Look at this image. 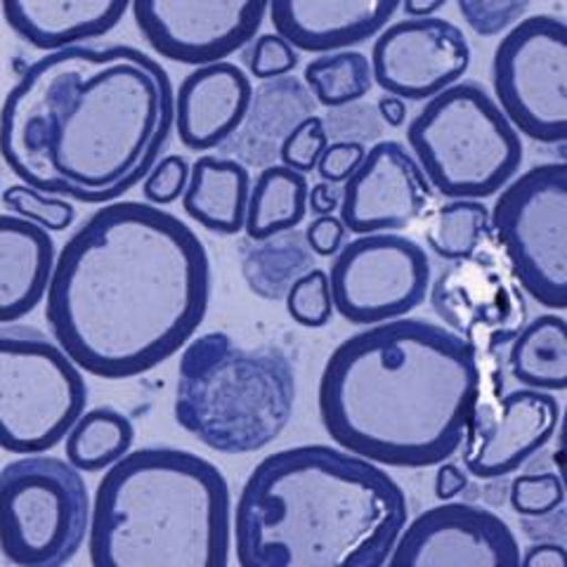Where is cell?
<instances>
[{
  "label": "cell",
  "mask_w": 567,
  "mask_h": 567,
  "mask_svg": "<svg viewBox=\"0 0 567 567\" xmlns=\"http://www.w3.org/2000/svg\"><path fill=\"white\" fill-rule=\"evenodd\" d=\"M210 258L194 229L147 202H110L55 256L52 339L85 374L126 381L162 367L204 324Z\"/></svg>",
  "instance_id": "cell-1"
},
{
  "label": "cell",
  "mask_w": 567,
  "mask_h": 567,
  "mask_svg": "<svg viewBox=\"0 0 567 567\" xmlns=\"http://www.w3.org/2000/svg\"><path fill=\"white\" fill-rule=\"evenodd\" d=\"M173 83L133 45H71L31 62L0 104L17 181L102 206L137 187L173 133Z\"/></svg>",
  "instance_id": "cell-2"
},
{
  "label": "cell",
  "mask_w": 567,
  "mask_h": 567,
  "mask_svg": "<svg viewBox=\"0 0 567 567\" xmlns=\"http://www.w3.org/2000/svg\"><path fill=\"white\" fill-rule=\"evenodd\" d=\"M499 362L445 324L390 319L352 333L324 364L319 419L341 450L390 468H431L454 456Z\"/></svg>",
  "instance_id": "cell-3"
},
{
  "label": "cell",
  "mask_w": 567,
  "mask_h": 567,
  "mask_svg": "<svg viewBox=\"0 0 567 567\" xmlns=\"http://www.w3.org/2000/svg\"><path fill=\"white\" fill-rule=\"evenodd\" d=\"M406 496L379 464L341 447L265 456L235 508L241 567H383L406 525Z\"/></svg>",
  "instance_id": "cell-4"
},
{
  "label": "cell",
  "mask_w": 567,
  "mask_h": 567,
  "mask_svg": "<svg viewBox=\"0 0 567 567\" xmlns=\"http://www.w3.org/2000/svg\"><path fill=\"white\" fill-rule=\"evenodd\" d=\"M229 548V485L208 458L140 447L102 475L87 525L95 567H225Z\"/></svg>",
  "instance_id": "cell-5"
},
{
  "label": "cell",
  "mask_w": 567,
  "mask_h": 567,
  "mask_svg": "<svg viewBox=\"0 0 567 567\" xmlns=\"http://www.w3.org/2000/svg\"><path fill=\"white\" fill-rule=\"evenodd\" d=\"M296 371L275 346L244 348L210 331L192 339L175 385V421L220 454H251L275 442L293 416Z\"/></svg>",
  "instance_id": "cell-6"
},
{
  "label": "cell",
  "mask_w": 567,
  "mask_h": 567,
  "mask_svg": "<svg viewBox=\"0 0 567 567\" xmlns=\"http://www.w3.org/2000/svg\"><path fill=\"white\" fill-rule=\"evenodd\" d=\"M425 181L445 199H489L518 175L523 140L477 81H456L406 128Z\"/></svg>",
  "instance_id": "cell-7"
},
{
  "label": "cell",
  "mask_w": 567,
  "mask_h": 567,
  "mask_svg": "<svg viewBox=\"0 0 567 567\" xmlns=\"http://www.w3.org/2000/svg\"><path fill=\"white\" fill-rule=\"evenodd\" d=\"M87 385L55 339L0 327V450L48 454L85 412Z\"/></svg>",
  "instance_id": "cell-8"
},
{
  "label": "cell",
  "mask_w": 567,
  "mask_h": 567,
  "mask_svg": "<svg viewBox=\"0 0 567 567\" xmlns=\"http://www.w3.org/2000/svg\"><path fill=\"white\" fill-rule=\"evenodd\" d=\"M91 492L79 468L24 454L0 468V556L17 567H62L87 539Z\"/></svg>",
  "instance_id": "cell-9"
},
{
  "label": "cell",
  "mask_w": 567,
  "mask_h": 567,
  "mask_svg": "<svg viewBox=\"0 0 567 567\" xmlns=\"http://www.w3.org/2000/svg\"><path fill=\"white\" fill-rule=\"evenodd\" d=\"M489 235L525 296L567 308V164L548 162L513 177L489 210Z\"/></svg>",
  "instance_id": "cell-10"
},
{
  "label": "cell",
  "mask_w": 567,
  "mask_h": 567,
  "mask_svg": "<svg viewBox=\"0 0 567 567\" xmlns=\"http://www.w3.org/2000/svg\"><path fill=\"white\" fill-rule=\"evenodd\" d=\"M494 102L513 128L542 145L567 142V27L532 14L513 24L492 58Z\"/></svg>",
  "instance_id": "cell-11"
},
{
  "label": "cell",
  "mask_w": 567,
  "mask_h": 567,
  "mask_svg": "<svg viewBox=\"0 0 567 567\" xmlns=\"http://www.w3.org/2000/svg\"><path fill=\"white\" fill-rule=\"evenodd\" d=\"M431 281L425 248L400 233L358 235L341 246L329 270L333 310L358 327L410 315L429 296Z\"/></svg>",
  "instance_id": "cell-12"
},
{
  "label": "cell",
  "mask_w": 567,
  "mask_h": 567,
  "mask_svg": "<svg viewBox=\"0 0 567 567\" xmlns=\"http://www.w3.org/2000/svg\"><path fill=\"white\" fill-rule=\"evenodd\" d=\"M429 293L435 315L477 352L481 362L499 360V350L529 322L518 281L483 248L447 265L431 281Z\"/></svg>",
  "instance_id": "cell-13"
},
{
  "label": "cell",
  "mask_w": 567,
  "mask_h": 567,
  "mask_svg": "<svg viewBox=\"0 0 567 567\" xmlns=\"http://www.w3.org/2000/svg\"><path fill=\"white\" fill-rule=\"evenodd\" d=\"M270 0H131L137 31L158 58L202 66L251 43Z\"/></svg>",
  "instance_id": "cell-14"
},
{
  "label": "cell",
  "mask_w": 567,
  "mask_h": 567,
  "mask_svg": "<svg viewBox=\"0 0 567 567\" xmlns=\"http://www.w3.org/2000/svg\"><path fill=\"white\" fill-rule=\"evenodd\" d=\"M390 567H520V544L494 511L445 502L404 525Z\"/></svg>",
  "instance_id": "cell-15"
},
{
  "label": "cell",
  "mask_w": 567,
  "mask_h": 567,
  "mask_svg": "<svg viewBox=\"0 0 567 567\" xmlns=\"http://www.w3.org/2000/svg\"><path fill=\"white\" fill-rule=\"evenodd\" d=\"M369 62L385 95L425 102L466 74L471 45L466 33L447 20L410 17L379 33Z\"/></svg>",
  "instance_id": "cell-16"
},
{
  "label": "cell",
  "mask_w": 567,
  "mask_h": 567,
  "mask_svg": "<svg viewBox=\"0 0 567 567\" xmlns=\"http://www.w3.org/2000/svg\"><path fill=\"white\" fill-rule=\"evenodd\" d=\"M496 393L477 400L461 442L464 468L481 481H499L520 471L554 440L560 425V402L554 393L532 388Z\"/></svg>",
  "instance_id": "cell-17"
},
{
  "label": "cell",
  "mask_w": 567,
  "mask_h": 567,
  "mask_svg": "<svg viewBox=\"0 0 567 567\" xmlns=\"http://www.w3.org/2000/svg\"><path fill=\"white\" fill-rule=\"evenodd\" d=\"M341 189V220L352 235L404 233L416 225L433 202L412 152L395 140L371 145Z\"/></svg>",
  "instance_id": "cell-18"
},
{
  "label": "cell",
  "mask_w": 567,
  "mask_h": 567,
  "mask_svg": "<svg viewBox=\"0 0 567 567\" xmlns=\"http://www.w3.org/2000/svg\"><path fill=\"white\" fill-rule=\"evenodd\" d=\"M251 97V81L239 64H202L173 95V131L189 152L218 150L239 131Z\"/></svg>",
  "instance_id": "cell-19"
},
{
  "label": "cell",
  "mask_w": 567,
  "mask_h": 567,
  "mask_svg": "<svg viewBox=\"0 0 567 567\" xmlns=\"http://www.w3.org/2000/svg\"><path fill=\"white\" fill-rule=\"evenodd\" d=\"M400 6L402 0H270L268 12L281 39L322 55L374 39Z\"/></svg>",
  "instance_id": "cell-20"
},
{
  "label": "cell",
  "mask_w": 567,
  "mask_h": 567,
  "mask_svg": "<svg viewBox=\"0 0 567 567\" xmlns=\"http://www.w3.org/2000/svg\"><path fill=\"white\" fill-rule=\"evenodd\" d=\"M128 10L131 0H0L17 39L41 52L104 39Z\"/></svg>",
  "instance_id": "cell-21"
},
{
  "label": "cell",
  "mask_w": 567,
  "mask_h": 567,
  "mask_svg": "<svg viewBox=\"0 0 567 567\" xmlns=\"http://www.w3.org/2000/svg\"><path fill=\"white\" fill-rule=\"evenodd\" d=\"M58 246L48 229L0 213V324H14L45 300Z\"/></svg>",
  "instance_id": "cell-22"
},
{
  "label": "cell",
  "mask_w": 567,
  "mask_h": 567,
  "mask_svg": "<svg viewBox=\"0 0 567 567\" xmlns=\"http://www.w3.org/2000/svg\"><path fill=\"white\" fill-rule=\"evenodd\" d=\"M315 104L308 85L296 76L265 81L254 91L251 106L239 131L225 142L223 150L235 154L244 166H270L277 158L281 140L296 123L315 114Z\"/></svg>",
  "instance_id": "cell-23"
},
{
  "label": "cell",
  "mask_w": 567,
  "mask_h": 567,
  "mask_svg": "<svg viewBox=\"0 0 567 567\" xmlns=\"http://www.w3.org/2000/svg\"><path fill=\"white\" fill-rule=\"evenodd\" d=\"M251 175L233 156H199L189 168L183 210L213 235L233 237L244 229Z\"/></svg>",
  "instance_id": "cell-24"
},
{
  "label": "cell",
  "mask_w": 567,
  "mask_h": 567,
  "mask_svg": "<svg viewBox=\"0 0 567 567\" xmlns=\"http://www.w3.org/2000/svg\"><path fill=\"white\" fill-rule=\"evenodd\" d=\"M506 364L523 388L565 393L567 388V324L563 315H539L508 343Z\"/></svg>",
  "instance_id": "cell-25"
},
{
  "label": "cell",
  "mask_w": 567,
  "mask_h": 567,
  "mask_svg": "<svg viewBox=\"0 0 567 567\" xmlns=\"http://www.w3.org/2000/svg\"><path fill=\"white\" fill-rule=\"evenodd\" d=\"M308 177L287 166H265L248 192L244 233L251 241L296 229L308 216Z\"/></svg>",
  "instance_id": "cell-26"
},
{
  "label": "cell",
  "mask_w": 567,
  "mask_h": 567,
  "mask_svg": "<svg viewBox=\"0 0 567 567\" xmlns=\"http://www.w3.org/2000/svg\"><path fill=\"white\" fill-rule=\"evenodd\" d=\"M239 258L248 289L265 300H284L291 284L315 268V254L298 227L262 241H244Z\"/></svg>",
  "instance_id": "cell-27"
},
{
  "label": "cell",
  "mask_w": 567,
  "mask_h": 567,
  "mask_svg": "<svg viewBox=\"0 0 567 567\" xmlns=\"http://www.w3.org/2000/svg\"><path fill=\"white\" fill-rule=\"evenodd\" d=\"M135 429L112 406L83 412L64 435L66 461L81 473H102L133 450Z\"/></svg>",
  "instance_id": "cell-28"
},
{
  "label": "cell",
  "mask_w": 567,
  "mask_h": 567,
  "mask_svg": "<svg viewBox=\"0 0 567 567\" xmlns=\"http://www.w3.org/2000/svg\"><path fill=\"white\" fill-rule=\"evenodd\" d=\"M303 83L317 104L339 110V106L364 100L374 87V76H371L369 58L348 48L322 52L310 60L303 69Z\"/></svg>",
  "instance_id": "cell-29"
},
{
  "label": "cell",
  "mask_w": 567,
  "mask_h": 567,
  "mask_svg": "<svg viewBox=\"0 0 567 567\" xmlns=\"http://www.w3.org/2000/svg\"><path fill=\"white\" fill-rule=\"evenodd\" d=\"M489 237V208L477 199H450L425 227V244L442 260L475 256Z\"/></svg>",
  "instance_id": "cell-30"
},
{
  "label": "cell",
  "mask_w": 567,
  "mask_h": 567,
  "mask_svg": "<svg viewBox=\"0 0 567 567\" xmlns=\"http://www.w3.org/2000/svg\"><path fill=\"white\" fill-rule=\"evenodd\" d=\"M3 206L33 225H39L48 233H66V229L76 220V206L58 194H48L35 189L31 185L17 183L3 189L0 194Z\"/></svg>",
  "instance_id": "cell-31"
},
{
  "label": "cell",
  "mask_w": 567,
  "mask_h": 567,
  "mask_svg": "<svg viewBox=\"0 0 567 567\" xmlns=\"http://www.w3.org/2000/svg\"><path fill=\"white\" fill-rule=\"evenodd\" d=\"M284 303L298 327L322 329L333 317V298L329 275L319 268L300 275L284 296Z\"/></svg>",
  "instance_id": "cell-32"
},
{
  "label": "cell",
  "mask_w": 567,
  "mask_h": 567,
  "mask_svg": "<svg viewBox=\"0 0 567 567\" xmlns=\"http://www.w3.org/2000/svg\"><path fill=\"white\" fill-rule=\"evenodd\" d=\"M508 504L520 518H548L565 504L560 475L556 471L516 475L508 487Z\"/></svg>",
  "instance_id": "cell-33"
},
{
  "label": "cell",
  "mask_w": 567,
  "mask_h": 567,
  "mask_svg": "<svg viewBox=\"0 0 567 567\" xmlns=\"http://www.w3.org/2000/svg\"><path fill=\"white\" fill-rule=\"evenodd\" d=\"M327 145H329V133L324 126V118L310 114L300 123H296V126L287 133V137L281 140L277 158L281 162V166L308 175L310 171H315L319 156H322Z\"/></svg>",
  "instance_id": "cell-34"
},
{
  "label": "cell",
  "mask_w": 567,
  "mask_h": 567,
  "mask_svg": "<svg viewBox=\"0 0 567 567\" xmlns=\"http://www.w3.org/2000/svg\"><path fill=\"white\" fill-rule=\"evenodd\" d=\"M532 0H456V8L468 29L483 39H494L518 24Z\"/></svg>",
  "instance_id": "cell-35"
},
{
  "label": "cell",
  "mask_w": 567,
  "mask_h": 567,
  "mask_svg": "<svg viewBox=\"0 0 567 567\" xmlns=\"http://www.w3.org/2000/svg\"><path fill=\"white\" fill-rule=\"evenodd\" d=\"M244 60L248 66V74L260 81L289 76L300 64L298 50L287 39H281L279 33L256 35Z\"/></svg>",
  "instance_id": "cell-36"
},
{
  "label": "cell",
  "mask_w": 567,
  "mask_h": 567,
  "mask_svg": "<svg viewBox=\"0 0 567 567\" xmlns=\"http://www.w3.org/2000/svg\"><path fill=\"white\" fill-rule=\"evenodd\" d=\"M189 181V162L181 154H168L152 166V171L142 181V194L152 206H171L183 199V192Z\"/></svg>",
  "instance_id": "cell-37"
},
{
  "label": "cell",
  "mask_w": 567,
  "mask_h": 567,
  "mask_svg": "<svg viewBox=\"0 0 567 567\" xmlns=\"http://www.w3.org/2000/svg\"><path fill=\"white\" fill-rule=\"evenodd\" d=\"M364 154H367V147L362 142L336 140L324 147L322 156H319V162L315 166V173L319 175V181L341 185L360 168Z\"/></svg>",
  "instance_id": "cell-38"
},
{
  "label": "cell",
  "mask_w": 567,
  "mask_h": 567,
  "mask_svg": "<svg viewBox=\"0 0 567 567\" xmlns=\"http://www.w3.org/2000/svg\"><path fill=\"white\" fill-rule=\"evenodd\" d=\"M306 244L310 246V251L315 256L331 258L341 251V246L348 239V227L343 225L341 218L331 216H317L308 227H306Z\"/></svg>",
  "instance_id": "cell-39"
},
{
  "label": "cell",
  "mask_w": 567,
  "mask_h": 567,
  "mask_svg": "<svg viewBox=\"0 0 567 567\" xmlns=\"http://www.w3.org/2000/svg\"><path fill=\"white\" fill-rule=\"evenodd\" d=\"M468 483L471 477L466 468L450 464V461H442L435 473V496L440 502H452L458 494H464L468 489Z\"/></svg>",
  "instance_id": "cell-40"
},
{
  "label": "cell",
  "mask_w": 567,
  "mask_h": 567,
  "mask_svg": "<svg viewBox=\"0 0 567 567\" xmlns=\"http://www.w3.org/2000/svg\"><path fill=\"white\" fill-rule=\"evenodd\" d=\"M523 567H565L567 565V551L558 542H542L527 548V554H520Z\"/></svg>",
  "instance_id": "cell-41"
},
{
  "label": "cell",
  "mask_w": 567,
  "mask_h": 567,
  "mask_svg": "<svg viewBox=\"0 0 567 567\" xmlns=\"http://www.w3.org/2000/svg\"><path fill=\"white\" fill-rule=\"evenodd\" d=\"M341 206V189L339 185L319 181L317 185L308 187V213L315 216H331Z\"/></svg>",
  "instance_id": "cell-42"
},
{
  "label": "cell",
  "mask_w": 567,
  "mask_h": 567,
  "mask_svg": "<svg viewBox=\"0 0 567 567\" xmlns=\"http://www.w3.org/2000/svg\"><path fill=\"white\" fill-rule=\"evenodd\" d=\"M377 110H379V116L388 123L390 128L404 126V121H406V104H404V100H400L395 95H383V97H379Z\"/></svg>",
  "instance_id": "cell-43"
},
{
  "label": "cell",
  "mask_w": 567,
  "mask_h": 567,
  "mask_svg": "<svg viewBox=\"0 0 567 567\" xmlns=\"http://www.w3.org/2000/svg\"><path fill=\"white\" fill-rule=\"evenodd\" d=\"M447 6V0H402V10L410 17H431Z\"/></svg>",
  "instance_id": "cell-44"
}]
</instances>
